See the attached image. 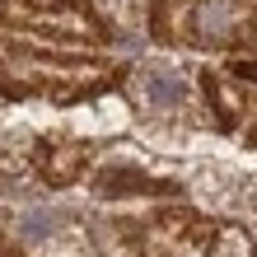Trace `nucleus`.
<instances>
[{"label":"nucleus","instance_id":"1","mask_svg":"<svg viewBox=\"0 0 257 257\" xmlns=\"http://www.w3.org/2000/svg\"><path fill=\"white\" fill-rule=\"evenodd\" d=\"M252 10L257 0H159V38L220 47V42L252 33Z\"/></svg>","mask_w":257,"mask_h":257},{"label":"nucleus","instance_id":"2","mask_svg":"<svg viewBox=\"0 0 257 257\" xmlns=\"http://www.w3.org/2000/svg\"><path fill=\"white\" fill-rule=\"evenodd\" d=\"M145 84H150V94H155L159 103H173V98H183V84H178L173 75H164V70H150V75H145Z\"/></svg>","mask_w":257,"mask_h":257},{"label":"nucleus","instance_id":"3","mask_svg":"<svg viewBox=\"0 0 257 257\" xmlns=\"http://www.w3.org/2000/svg\"><path fill=\"white\" fill-rule=\"evenodd\" d=\"M47 229H52V215H28L24 220V234L28 238H38V234H47Z\"/></svg>","mask_w":257,"mask_h":257}]
</instances>
